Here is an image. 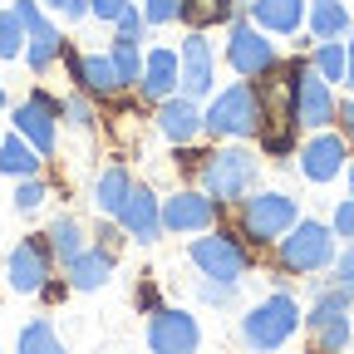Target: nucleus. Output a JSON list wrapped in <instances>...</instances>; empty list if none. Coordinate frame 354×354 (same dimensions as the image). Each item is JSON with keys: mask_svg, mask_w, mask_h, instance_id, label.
I'll use <instances>...</instances> for the list:
<instances>
[{"mask_svg": "<svg viewBox=\"0 0 354 354\" xmlns=\"http://www.w3.org/2000/svg\"><path fill=\"white\" fill-rule=\"evenodd\" d=\"M310 69H320L330 84H344V44L339 39H320V50L310 55Z\"/></svg>", "mask_w": 354, "mask_h": 354, "instance_id": "30", "label": "nucleus"}, {"mask_svg": "<svg viewBox=\"0 0 354 354\" xmlns=\"http://www.w3.org/2000/svg\"><path fill=\"white\" fill-rule=\"evenodd\" d=\"M295 221H300V207L290 192H246L241 202V232L256 246H276Z\"/></svg>", "mask_w": 354, "mask_h": 354, "instance_id": "5", "label": "nucleus"}, {"mask_svg": "<svg viewBox=\"0 0 354 354\" xmlns=\"http://www.w3.org/2000/svg\"><path fill=\"white\" fill-rule=\"evenodd\" d=\"M295 118H300V128H330L339 118L335 84L310 64H300V74H295Z\"/></svg>", "mask_w": 354, "mask_h": 354, "instance_id": "9", "label": "nucleus"}, {"mask_svg": "<svg viewBox=\"0 0 354 354\" xmlns=\"http://www.w3.org/2000/svg\"><path fill=\"white\" fill-rule=\"evenodd\" d=\"M251 20L266 35H295L305 25V0H251Z\"/></svg>", "mask_w": 354, "mask_h": 354, "instance_id": "23", "label": "nucleus"}, {"mask_svg": "<svg viewBox=\"0 0 354 354\" xmlns=\"http://www.w3.org/2000/svg\"><path fill=\"white\" fill-rule=\"evenodd\" d=\"M15 15H20V25H25V64H30L35 74H44L55 59H64V35L39 15L35 0H15Z\"/></svg>", "mask_w": 354, "mask_h": 354, "instance_id": "11", "label": "nucleus"}, {"mask_svg": "<svg viewBox=\"0 0 354 354\" xmlns=\"http://www.w3.org/2000/svg\"><path fill=\"white\" fill-rule=\"evenodd\" d=\"M256 172L261 162L251 148H216L202 162V192H212L216 202H241L256 187Z\"/></svg>", "mask_w": 354, "mask_h": 354, "instance_id": "4", "label": "nucleus"}, {"mask_svg": "<svg viewBox=\"0 0 354 354\" xmlns=\"http://www.w3.org/2000/svg\"><path fill=\"white\" fill-rule=\"evenodd\" d=\"M202 133L212 138H256L261 133V99H256V84H232L202 109Z\"/></svg>", "mask_w": 354, "mask_h": 354, "instance_id": "2", "label": "nucleus"}, {"mask_svg": "<svg viewBox=\"0 0 354 354\" xmlns=\"http://www.w3.org/2000/svg\"><path fill=\"white\" fill-rule=\"evenodd\" d=\"M305 25H310L315 39H339V35H349V6L344 0H310Z\"/></svg>", "mask_w": 354, "mask_h": 354, "instance_id": "24", "label": "nucleus"}, {"mask_svg": "<svg viewBox=\"0 0 354 354\" xmlns=\"http://www.w3.org/2000/svg\"><path fill=\"white\" fill-rule=\"evenodd\" d=\"M44 202H50V187L39 183V172H35V177H20V187H15V212H39Z\"/></svg>", "mask_w": 354, "mask_h": 354, "instance_id": "33", "label": "nucleus"}, {"mask_svg": "<svg viewBox=\"0 0 354 354\" xmlns=\"http://www.w3.org/2000/svg\"><path fill=\"white\" fill-rule=\"evenodd\" d=\"M236 15V0H183V20L192 30H207V25H221Z\"/></svg>", "mask_w": 354, "mask_h": 354, "instance_id": "28", "label": "nucleus"}, {"mask_svg": "<svg viewBox=\"0 0 354 354\" xmlns=\"http://www.w3.org/2000/svg\"><path fill=\"white\" fill-rule=\"evenodd\" d=\"M64 276H69V290H104L109 276H113V251L109 246H84L74 261H64Z\"/></svg>", "mask_w": 354, "mask_h": 354, "instance_id": "22", "label": "nucleus"}, {"mask_svg": "<svg viewBox=\"0 0 354 354\" xmlns=\"http://www.w3.org/2000/svg\"><path fill=\"white\" fill-rule=\"evenodd\" d=\"M158 128H162L167 143H192L197 133H202V109H197V99L167 94V99L158 104Z\"/></svg>", "mask_w": 354, "mask_h": 354, "instance_id": "21", "label": "nucleus"}, {"mask_svg": "<svg viewBox=\"0 0 354 354\" xmlns=\"http://www.w3.org/2000/svg\"><path fill=\"white\" fill-rule=\"evenodd\" d=\"M50 266H55L50 241H39V236L20 241V246L10 251V261H6L10 290H15V295H39V290H44V281H50Z\"/></svg>", "mask_w": 354, "mask_h": 354, "instance_id": "13", "label": "nucleus"}, {"mask_svg": "<svg viewBox=\"0 0 354 354\" xmlns=\"http://www.w3.org/2000/svg\"><path fill=\"white\" fill-rule=\"evenodd\" d=\"M335 123H344V138L354 143V99H349V104H339V118H335Z\"/></svg>", "mask_w": 354, "mask_h": 354, "instance_id": "40", "label": "nucleus"}, {"mask_svg": "<svg viewBox=\"0 0 354 354\" xmlns=\"http://www.w3.org/2000/svg\"><path fill=\"white\" fill-rule=\"evenodd\" d=\"M44 241H50V256L64 266V261H74L88 241H84V227H79V221L74 216H55L50 221V232H44Z\"/></svg>", "mask_w": 354, "mask_h": 354, "instance_id": "27", "label": "nucleus"}, {"mask_svg": "<svg viewBox=\"0 0 354 354\" xmlns=\"http://www.w3.org/2000/svg\"><path fill=\"white\" fill-rule=\"evenodd\" d=\"M109 59H113V69H118L123 88H128V84H138V74H143V55H138V39H113Z\"/></svg>", "mask_w": 354, "mask_h": 354, "instance_id": "29", "label": "nucleus"}, {"mask_svg": "<svg viewBox=\"0 0 354 354\" xmlns=\"http://www.w3.org/2000/svg\"><path fill=\"white\" fill-rule=\"evenodd\" d=\"M330 227H335V236H344V241H354V197L335 207V221H330Z\"/></svg>", "mask_w": 354, "mask_h": 354, "instance_id": "37", "label": "nucleus"}, {"mask_svg": "<svg viewBox=\"0 0 354 354\" xmlns=\"http://www.w3.org/2000/svg\"><path fill=\"white\" fill-rule=\"evenodd\" d=\"M177 59H183V84H177V94H187V99H202V94H212L216 59H212V44L202 39V30H192V35L183 39Z\"/></svg>", "mask_w": 354, "mask_h": 354, "instance_id": "18", "label": "nucleus"}, {"mask_svg": "<svg viewBox=\"0 0 354 354\" xmlns=\"http://www.w3.org/2000/svg\"><path fill=\"white\" fill-rule=\"evenodd\" d=\"M128 187H133V177H128V167H104L99 172V183H94V207L104 212V216H118L123 212V197H128Z\"/></svg>", "mask_w": 354, "mask_h": 354, "instance_id": "26", "label": "nucleus"}, {"mask_svg": "<svg viewBox=\"0 0 354 354\" xmlns=\"http://www.w3.org/2000/svg\"><path fill=\"white\" fill-rule=\"evenodd\" d=\"M276 246L290 276H315L325 266H335V227H325V221H295Z\"/></svg>", "mask_w": 354, "mask_h": 354, "instance_id": "6", "label": "nucleus"}, {"mask_svg": "<svg viewBox=\"0 0 354 354\" xmlns=\"http://www.w3.org/2000/svg\"><path fill=\"white\" fill-rule=\"evenodd\" d=\"M64 64H69L74 84L84 88V94H94V99H113L123 88V79H118L109 55H74V50H64Z\"/></svg>", "mask_w": 354, "mask_h": 354, "instance_id": "19", "label": "nucleus"}, {"mask_svg": "<svg viewBox=\"0 0 354 354\" xmlns=\"http://www.w3.org/2000/svg\"><path fill=\"white\" fill-rule=\"evenodd\" d=\"M187 256H192V266L207 281H236V286H241L246 266H251V251L241 246L236 232H207V236H197L187 246Z\"/></svg>", "mask_w": 354, "mask_h": 354, "instance_id": "8", "label": "nucleus"}, {"mask_svg": "<svg viewBox=\"0 0 354 354\" xmlns=\"http://www.w3.org/2000/svg\"><path fill=\"white\" fill-rule=\"evenodd\" d=\"M295 330H300V305H295V295H286V290L266 295L261 305H251L246 315H241V339H246L251 349H281Z\"/></svg>", "mask_w": 354, "mask_h": 354, "instance_id": "3", "label": "nucleus"}, {"mask_svg": "<svg viewBox=\"0 0 354 354\" xmlns=\"http://www.w3.org/2000/svg\"><path fill=\"white\" fill-rule=\"evenodd\" d=\"M148 344L158 354H187L202 344V325L187 315V310H153V320H148Z\"/></svg>", "mask_w": 354, "mask_h": 354, "instance_id": "16", "label": "nucleus"}, {"mask_svg": "<svg viewBox=\"0 0 354 354\" xmlns=\"http://www.w3.org/2000/svg\"><path fill=\"white\" fill-rule=\"evenodd\" d=\"M344 84H349V88H354V39H349V44H344Z\"/></svg>", "mask_w": 354, "mask_h": 354, "instance_id": "41", "label": "nucleus"}, {"mask_svg": "<svg viewBox=\"0 0 354 354\" xmlns=\"http://www.w3.org/2000/svg\"><path fill=\"white\" fill-rule=\"evenodd\" d=\"M295 158H300L305 183H335V177L344 172V162H349V138H339V133H330V128H315V138H310Z\"/></svg>", "mask_w": 354, "mask_h": 354, "instance_id": "12", "label": "nucleus"}, {"mask_svg": "<svg viewBox=\"0 0 354 354\" xmlns=\"http://www.w3.org/2000/svg\"><path fill=\"white\" fill-rule=\"evenodd\" d=\"M128 6H133V0H88V15H99V20H109V25H113Z\"/></svg>", "mask_w": 354, "mask_h": 354, "instance_id": "38", "label": "nucleus"}, {"mask_svg": "<svg viewBox=\"0 0 354 354\" xmlns=\"http://www.w3.org/2000/svg\"><path fill=\"white\" fill-rule=\"evenodd\" d=\"M20 55H25V25L15 10H6L0 15V59H20Z\"/></svg>", "mask_w": 354, "mask_h": 354, "instance_id": "32", "label": "nucleus"}, {"mask_svg": "<svg viewBox=\"0 0 354 354\" xmlns=\"http://www.w3.org/2000/svg\"><path fill=\"white\" fill-rule=\"evenodd\" d=\"M15 133H25V138H30L44 158H50L55 143H59V104H55L50 94H39V88H35V94L15 109Z\"/></svg>", "mask_w": 354, "mask_h": 354, "instance_id": "14", "label": "nucleus"}, {"mask_svg": "<svg viewBox=\"0 0 354 354\" xmlns=\"http://www.w3.org/2000/svg\"><path fill=\"white\" fill-rule=\"evenodd\" d=\"M44 6L59 10L64 20H84V15H88V0H44Z\"/></svg>", "mask_w": 354, "mask_h": 354, "instance_id": "39", "label": "nucleus"}, {"mask_svg": "<svg viewBox=\"0 0 354 354\" xmlns=\"http://www.w3.org/2000/svg\"><path fill=\"white\" fill-rule=\"evenodd\" d=\"M177 84H183V59H177V50H153L143 59V74H138V94L148 104H162L167 94H177Z\"/></svg>", "mask_w": 354, "mask_h": 354, "instance_id": "20", "label": "nucleus"}, {"mask_svg": "<svg viewBox=\"0 0 354 354\" xmlns=\"http://www.w3.org/2000/svg\"><path fill=\"white\" fill-rule=\"evenodd\" d=\"M216 197L212 192H177L162 202V232H177V236H192V232H207L212 221H216Z\"/></svg>", "mask_w": 354, "mask_h": 354, "instance_id": "15", "label": "nucleus"}, {"mask_svg": "<svg viewBox=\"0 0 354 354\" xmlns=\"http://www.w3.org/2000/svg\"><path fill=\"white\" fill-rule=\"evenodd\" d=\"M59 113H64V118H69V123H74L79 133H94V104H88L84 94L64 99V104H59Z\"/></svg>", "mask_w": 354, "mask_h": 354, "instance_id": "34", "label": "nucleus"}, {"mask_svg": "<svg viewBox=\"0 0 354 354\" xmlns=\"http://www.w3.org/2000/svg\"><path fill=\"white\" fill-rule=\"evenodd\" d=\"M295 74H300V59L266 69L261 84H256V99H261V133H256V138L266 143L271 158L290 153L295 128H300V118H295Z\"/></svg>", "mask_w": 354, "mask_h": 354, "instance_id": "1", "label": "nucleus"}, {"mask_svg": "<svg viewBox=\"0 0 354 354\" xmlns=\"http://www.w3.org/2000/svg\"><path fill=\"white\" fill-rule=\"evenodd\" d=\"M143 20H148V25H172V20H183V0H143Z\"/></svg>", "mask_w": 354, "mask_h": 354, "instance_id": "35", "label": "nucleus"}, {"mask_svg": "<svg viewBox=\"0 0 354 354\" xmlns=\"http://www.w3.org/2000/svg\"><path fill=\"white\" fill-rule=\"evenodd\" d=\"M113 221H118L133 241H158V236H162V202H158L148 187L133 183L128 197H123V212H118Z\"/></svg>", "mask_w": 354, "mask_h": 354, "instance_id": "17", "label": "nucleus"}, {"mask_svg": "<svg viewBox=\"0 0 354 354\" xmlns=\"http://www.w3.org/2000/svg\"><path fill=\"white\" fill-rule=\"evenodd\" d=\"M20 349L25 354H59V335L50 330V320H30L20 330Z\"/></svg>", "mask_w": 354, "mask_h": 354, "instance_id": "31", "label": "nucleus"}, {"mask_svg": "<svg viewBox=\"0 0 354 354\" xmlns=\"http://www.w3.org/2000/svg\"><path fill=\"white\" fill-rule=\"evenodd\" d=\"M113 30H118V39H143V30H148V20H143V6H128V10L113 20Z\"/></svg>", "mask_w": 354, "mask_h": 354, "instance_id": "36", "label": "nucleus"}, {"mask_svg": "<svg viewBox=\"0 0 354 354\" xmlns=\"http://www.w3.org/2000/svg\"><path fill=\"white\" fill-rule=\"evenodd\" d=\"M344 172H349V197H354V162H344Z\"/></svg>", "mask_w": 354, "mask_h": 354, "instance_id": "42", "label": "nucleus"}, {"mask_svg": "<svg viewBox=\"0 0 354 354\" xmlns=\"http://www.w3.org/2000/svg\"><path fill=\"white\" fill-rule=\"evenodd\" d=\"M0 109H6V84H0Z\"/></svg>", "mask_w": 354, "mask_h": 354, "instance_id": "44", "label": "nucleus"}, {"mask_svg": "<svg viewBox=\"0 0 354 354\" xmlns=\"http://www.w3.org/2000/svg\"><path fill=\"white\" fill-rule=\"evenodd\" d=\"M335 281H344V286H349V295H354V271H349V276H335Z\"/></svg>", "mask_w": 354, "mask_h": 354, "instance_id": "43", "label": "nucleus"}, {"mask_svg": "<svg viewBox=\"0 0 354 354\" xmlns=\"http://www.w3.org/2000/svg\"><path fill=\"white\" fill-rule=\"evenodd\" d=\"M227 64L241 74V79H261L266 69H276L281 59H276V44L266 39V30L261 25H232V35H227Z\"/></svg>", "mask_w": 354, "mask_h": 354, "instance_id": "10", "label": "nucleus"}, {"mask_svg": "<svg viewBox=\"0 0 354 354\" xmlns=\"http://www.w3.org/2000/svg\"><path fill=\"white\" fill-rule=\"evenodd\" d=\"M349 305H354V295H349L344 281L315 286V305H310L305 325H310V335H315L320 349H344V344H349V335H354V330H349Z\"/></svg>", "mask_w": 354, "mask_h": 354, "instance_id": "7", "label": "nucleus"}, {"mask_svg": "<svg viewBox=\"0 0 354 354\" xmlns=\"http://www.w3.org/2000/svg\"><path fill=\"white\" fill-rule=\"evenodd\" d=\"M44 162V153L25 138V133H10V138H0V172L6 177H35Z\"/></svg>", "mask_w": 354, "mask_h": 354, "instance_id": "25", "label": "nucleus"}]
</instances>
